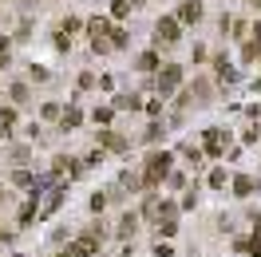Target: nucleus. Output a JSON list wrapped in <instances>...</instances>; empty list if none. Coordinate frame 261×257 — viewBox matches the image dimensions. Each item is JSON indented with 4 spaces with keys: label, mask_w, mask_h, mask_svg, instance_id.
<instances>
[{
    "label": "nucleus",
    "mask_w": 261,
    "mask_h": 257,
    "mask_svg": "<svg viewBox=\"0 0 261 257\" xmlns=\"http://www.w3.org/2000/svg\"><path fill=\"white\" fill-rule=\"evenodd\" d=\"M253 186H257V182H253V178H249V174L233 178V194H238V198H249V194H253Z\"/></svg>",
    "instance_id": "2"
},
{
    "label": "nucleus",
    "mask_w": 261,
    "mask_h": 257,
    "mask_svg": "<svg viewBox=\"0 0 261 257\" xmlns=\"http://www.w3.org/2000/svg\"><path fill=\"white\" fill-rule=\"evenodd\" d=\"M257 234H261V214H257Z\"/></svg>",
    "instance_id": "6"
},
{
    "label": "nucleus",
    "mask_w": 261,
    "mask_h": 257,
    "mask_svg": "<svg viewBox=\"0 0 261 257\" xmlns=\"http://www.w3.org/2000/svg\"><path fill=\"white\" fill-rule=\"evenodd\" d=\"M249 249H253V257H261V238H253V245H249Z\"/></svg>",
    "instance_id": "5"
},
{
    "label": "nucleus",
    "mask_w": 261,
    "mask_h": 257,
    "mask_svg": "<svg viewBox=\"0 0 261 257\" xmlns=\"http://www.w3.org/2000/svg\"><path fill=\"white\" fill-rule=\"evenodd\" d=\"M166 166H170V155H150L147 159V178H143V182H147V186H159V178L166 174Z\"/></svg>",
    "instance_id": "1"
},
{
    "label": "nucleus",
    "mask_w": 261,
    "mask_h": 257,
    "mask_svg": "<svg viewBox=\"0 0 261 257\" xmlns=\"http://www.w3.org/2000/svg\"><path fill=\"white\" fill-rule=\"evenodd\" d=\"M154 257H174V249H170V245H163V241H159V249H154Z\"/></svg>",
    "instance_id": "4"
},
{
    "label": "nucleus",
    "mask_w": 261,
    "mask_h": 257,
    "mask_svg": "<svg viewBox=\"0 0 261 257\" xmlns=\"http://www.w3.org/2000/svg\"><path fill=\"white\" fill-rule=\"evenodd\" d=\"M119 225H123V234H135V214H127V218H123Z\"/></svg>",
    "instance_id": "3"
}]
</instances>
